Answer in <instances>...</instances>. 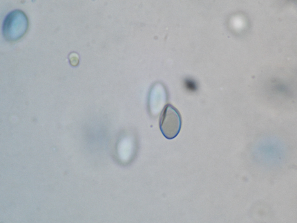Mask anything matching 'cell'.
Wrapping results in <instances>:
<instances>
[{
	"label": "cell",
	"mask_w": 297,
	"mask_h": 223,
	"mask_svg": "<svg viewBox=\"0 0 297 223\" xmlns=\"http://www.w3.org/2000/svg\"><path fill=\"white\" fill-rule=\"evenodd\" d=\"M28 20L24 13L19 10H14L5 17L2 26V32L5 39L9 41H17L26 33Z\"/></svg>",
	"instance_id": "1"
},
{
	"label": "cell",
	"mask_w": 297,
	"mask_h": 223,
	"mask_svg": "<svg viewBox=\"0 0 297 223\" xmlns=\"http://www.w3.org/2000/svg\"><path fill=\"white\" fill-rule=\"evenodd\" d=\"M160 130L163 136L168 139L175 138L181 128L182 120L178 111L173 106L168 104L162 112L159 119Z\"/></svg>",
	"instance_id": "2"
}]
</instances>
